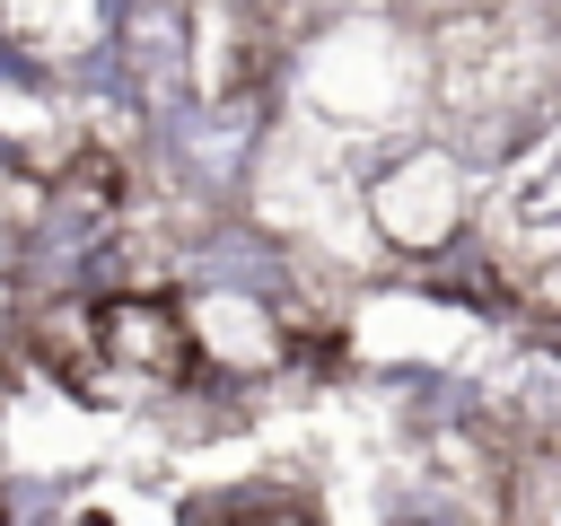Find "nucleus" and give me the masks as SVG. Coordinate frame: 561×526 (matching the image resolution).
<instances>
[{
  "instance_id": "f03ea898",
  "label": "nucleus",
  "mask_w": 561,
  "mask_h": 526,
  "mask_svg": "<svg viewBox=\"0 0 561 526\" xmlns=\"http://www.w3.org/2000/svg\"><path fill=\"white\" fill-rule=\"evenodd\" d=\"M61 526H123V517H114V508H96V500H70V517H61Z\"/></svg>"
},
{
  "instance_id": "f257e3e1",
  "label": "nucleus",
  "mask_w": 561,
  "mask_h": 526,
  "mask_svg": "<svg viewBox=\"0 0 561 526\" xmlns=\"http://www.w3.org/2000/svg\"><path fill=\"white\" fill-rule=\"evenodd\" d=\"M482 202H491V175L438 123H412V132L377 140L368 167H359V219H368L377 272H403V263L447 254L456 237L482 228Z\"/></svg>"
}]
</instances>
